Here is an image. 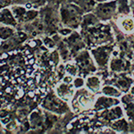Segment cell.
<instances>
[{"label":"cell","mask_w":134,"mask_h":134,"mask_svg":"<svg viewBox=\"0 0 134 134\" xmlns=\"http://www.w3.org/2000/svg\"><path fill=\"white\" fill-rule=\"evenodd\" d=\"M81 13L79 7L73 5H66L61 9V16L64 24L70 27H77L81 20Z\"/></svg>","instance_id":"obj_1"},{"label":"cell","mask_w":134,"mask_h":134,"mask_svg":"<svg viewBox=\"0 0 134 134\" xmlns=\"http://www.w3.org/2000/svg\"><path fill=\"white\" fill-rule=\"evenodd\" d=\"M87 85L90 90H98L100 87V81L97 77H90L87 81Z\"/></svg>","instance_id":"obj_11"},{"label":"cell","mask_w":134,"mask_h":134,"mask_svg":"<svg viewBox=\"0 0 134 134\" xmlns=\"http://www.w3.org/2000/svg\"><path fill=\"white\" fill-rule=\"evenodd\" d=\"M66 71L70 73V74L75 75L77 73V66L74 65V64H67Z\"/></svg>","instance_id":"obj_17"},{"label":"cell","mask_w":134,"mask_h":134,"mask_svg":"<svg viewBox=\"0 0 134 134\" xmlns=\"http://www.w3.org/2000/svg\"><path fill=\"white\" fill-rule=\"evenodd\" d=\"M93 101V96L91 93L87 91L86 90H79L76 93L74 99L72 101L73 108L76 107L77 109H85L90 107Z\"/></svg>","instance_id":"obj_2"},{"label":"cell","mask_w":134,"mask_h":134,"mask_svg":"<svg viewBox=\"0 0 134 134\" xmlns=\"http://www.w3.org/2000/svg\"><path fill=\"white\" fill-rule=\"evenodd\" d=\"M117 101L112 98H99L98 102L96 104V107H98V110L107 108V107H112L114 104H116Z\"/></svg>","instance_id":"obj_8"},{"label":"cell","mask_w":134,"mask_h":134,"mask_svg":"<svg viewBox=\"0 0 134 134\" xmlns=\"http://www.w3.org/2000/svg\"><path fill=\"white\" fill-rule=\"evenodd\" d=\"M122 112L120 107H114V108L110 110L108 113V118L111 119V120L120 118L122 117Z\"/></svg>","instance_id":"obj_13"},{"label":"cell","mask_w":134,"mask_h":134,"mask_svg":"<svg viewBox=\"0 0 134 134\" xmlns=\"http://www.w3.org/2000/svg\"><path fill=\"white\" fill-rule=\"evenodd\" d=\"M57 93L61 98L64 99H69L72 94V90L70 86H68V83H64L59 85L57 88Z\"/></svg>","instance_id":"obj_7"},{"label":"cell","mask_w":134,"mask_h":134,"mask_svg":"<svg viewBox=\"0 0 134 134\" xmlns=\"http://www.w3.org/2000/svg\"><path fill=\"white\" fill-rule=\"evenodd\" d=\"M71 81H72V78H71L70 76H66V77H64V83H70Z\"/></svg>","instance_id":"obj_20"},{"label":"cell","mask_w":134,"mask_h":134,"mask_svg":"<svg viewBox=\"0 0 134 134\" xmlns=\"http://www.w3.org/2000/svg\"><path fill=\"white\" fill-rule=\"evenodd\" d=\"M77 62H78V64H79L80 67H81L82 70H84V71L94 70V67H93L91 60H90V57L87 52L81 53V55L78 57Z\"/></svg>","instance_id":"obj_5"},{"label":"cell","mask_w":134,"mask_h":134,"mask_svg":"<svg viewBox=\"0 0 134 134\" xmlns=\"http://www.w3.org/2000/svg\"><path fill=\"white\" fill-rule=\"evenodd\" d=\"M114 10H115V2L100 4L96 8V14L97 16L99 18L107 20V19L112 17Z\"/></svg>","instance_id":"obj_3"},{"label":"cell","mask_w":134,"mask_h":134,"mask_svg":"<svg viewBox=\"0 0 134 134\" xmlns=\"http://www.w3.org/2000/svg\"><path fill=\"white\" fill-rule=\"evenodd\" d=\"M16 3H37L40 0H14Z\"/></svg>","instance_id":"obj_19"},{"label":"cell","mask_w":134,"mask_h":134,"mask_svg":"<svg viewBox=\"0 0 134 134\" xmlns=\"http://www.w3.org/2000/svg\"><path fill=\"white\" fill-rule=\"evenodd\" d=\"M44 105L46 108L54 112H58V113H63V111L65 110V105L63 103L61 100L57 99L53 96L48 97L45 100Z\"/></svg>","instance_id":"obj_4"},{"label":"cell","mask_w":134,"mask_h":134,"mask_svg":"<svg viewBox=\"0 0 134 134\" xmlns=\"http://www.w3.org/2000/svg\"><path fill=\"white\" fill-rule=\"evenodd\" d=\"M93 54H94L97 63L100 65H104L105 64L109 55L108 50L107 48H98V50L93 52Z\"/></svg>","instance_id":"obj_6"},{"label":"cell","mask_w":134,"mask_h":134,"mask_svg":"<svg viewBox=\"0 0 134 134\" xmlns=\"http://www.w3.org/2000/svg\"><path fill=\"white\" fill-rule=\"evenodd\" d=\"M97 21H97L96 17L94 15H92V14H90V15H86L84 17L82 23L86 26H88V25L90 26V25H93V24H95V23H97Z\"/></svg>","instance_id":"obj_15"},{"label":"cell","mask_w":134,"mask_h":134,"mask_svg":"<svg viewBox=\"0 0 134 134\" xmlns=\"http://www.w3.org/2000/svg\"><path fill=\"white\" fill-rule=\"evenodd\" d=\"M1 21L5 24H12L15 25V21L13 18V15L9 10H2L1 12Z\"/></svg>","instance_id":"obj_9"},{"label":"cell","mask_w":134,"mask_h":134,"mask_svg":"<svg viewBox=\"0 0 134 134\" xmlns=\"http://www.w3.org/2000/svg\"><path fill=\"white\" fill-rule=\"evenodd\" d=\"M83 85V80L81 79V78H78L74 81V86L76 88H80Z\"/></svg>","instance_id":"obj_18"},{"label":"cell","mask_w":134,"mask_h":134,"mask_svg":"<svg viewBox=\"0 0 134 134\" xmlns=\"http://www.w3.org/2000/svg\"><path fill=\"white\" fill-rule=\"evenodd\" d=\"M29 45H30L31 47H34L36 46V41H35V40H32V41H31V42L29 43Z\"/></svg>","instance_id":"obj_22"},{"label":"cell","mask_w":134,"mask_h":134,"mask_svg":"<svg viewBox=\"0 0 134 134\" xmlns=\"http://www.w3.org/2000/svg\"><path fill=\"white\" fill-rule=\"evenodd\" d=\"M95 6V2L93 0H82L81 3V8L84 12H88L92 10Z\"/></svg>","instance_id":"obj_12"},{"label":"cell","mask_w":134,"mask_h":134,"mask_svg":"<svg viewBox=\"0 0 134 134\" xmlns=\"http://www.w3.org/2000/svg\"><path fill=\"white\" fill-rule=\"evenodd\" d=\"M103 93L107 96H120V92L113 87H105L103 88Z\"/></svg>","instance_id":"obj_14"},{"label":"cell","mask_w":134,"mask_h":134,"mask_svg":"<svg viewBox=\"0 0 134 134\" xmlns=\"http://www.w3.org/2000/svg\"><path fill=\"white\" fill-rule=\"evenodd\" d=\"M60 32H61L62 34H64V35H66V34H69V33H70L71 31H70V30H63V31H61Z\"/></svg>","instance_id":"obj_21"},{"label":"cell","mask_w":134,"mask_h":134,"mask_svg":"<svg viewBox=\"0 0 134 134\" xmlns=\"http://www.w3.org/2000/svg\"><path fill=\"white\" fill-rule=\"evenodd\" d=\"M121 27L125 32H131L134 30V21L132 19L125 18L121 21Z\"/></svg>","instance_id":"obj_10"},{"label":"cell","mask_w":134,"mask_h":134,"mask_svg":"<svg viewBox=\"0 0 134 134\" xmlns=\"http://www.w3.org/2000/svg\"><path fill=\"white\" fill-rule=\"evenodd\" d=\"M131 93H132V94H134V86L132 87V88H131Z\"/></svg>","instance_id":"obj_23"},{"label":"cell","mask_w":134,"mask_h":134,"mask_svg":"<svg viewBox=\"0 0 134 134\" xmlns=\"http://www.w3.org/2000/svg\"><path fill=\"white\" fill-rule=\"evenodd\" d=\"M13 30L10 29V28H2L1 29V37L2 38H4V40H6V38H8L9 37L13 34Z\"/></svg>","instance_id":"obj_16"}]
</instances>
